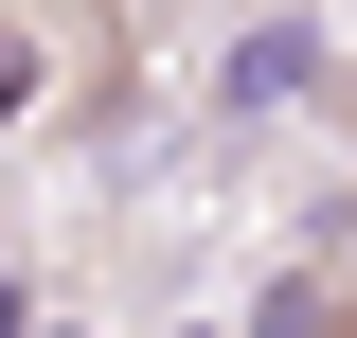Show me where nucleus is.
<instances>
[{"label": "nucleus", "mask_w": 357, "mask_h": 338, "mask_svg": "<svg viewBox=\"0 0 357 338\" xmlns=\"http://www.w3.org/2000/svg\"><path fill=\"white\" fill-rule=\"evenodd\" d=\"M232 338H357V303L321 285V267H268V303H250Z\"/></svg>", "instance_id": "2"}, {"label": "nucleus", "mask_w": 357, "mask_h": 338, "mask_svg": "<svg viewBox=\"0 0 357 338\" xmlns=\"http://www.w3.org/2000/svg\"><path fill=\"white\" fill-rule=\"evenodd\" d=\"M304 89H321V18H250V36H232V72H215V107L250 125V107H304Z\"/></svg>", "instance_id": "1"}, {"label": "nucleus", "mask_w": 357, "mask_h": 338, "mask_svg": "<svg viewBox=\"0 0 357 338\" xmlns=\"http://www.w3.org/2000/svg\"><path fill=\"white\" fill-rule=\"evenodd\" d=\"M36 338H72V321H36Z\"/></svg>", "instance_id": "4"}, {"label": "nucleus", "mask_w": 357, "mask_h": 338, "mask_svg": "<svg viewBox=\"0 0 357 338\" xmlns=\"http://www.w3.org/2000/svg\"><path fill=\"white\" fill-rule=\"evenodd\" d=\"M18 107H36V36L0 18V125H18Z\"/></svg>", "instance_id": "3"}]
</instances>
